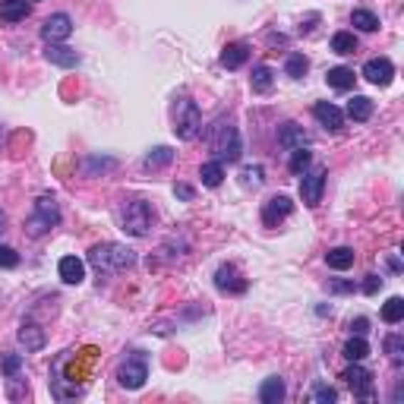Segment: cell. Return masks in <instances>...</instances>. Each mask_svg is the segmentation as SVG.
<instances>
[{
  "instance_id": "7",
  "label": "cell",
  "mask_w": 404,
  "mask_h": 404,
  "mask_svg": "<svg viewBox=\"0 0 404 404\" xmlns=\"http://www.w3.org/2000/svg\"><path fill=\"white\" fill-rule=\"evenodd\" d=\"M70 351H63V354H57L54 357V363H51V395H54L57 401H70V398H83L86 395V385H76V382H70L63 379V360H67Z\"/></svg>"
},
{
  "instance_id": "1",
  "label": "cell",
  "mask_w": 404,
  "mask_h": 404,
  "mask_svg": "<svg viewBox=\"0 0 404 404\" xmlns=\"http://www.w3.org/2000/svg\"><path fill=\"white\" fill-rule=\"evenodd\" d=\"M89 266L98 271V275H114V271L133 269L136 266V253L130 247L108 240V244H95L89 249Z\"/></svg>"
},
{
  "instance_id": "32",
  "label": "cell",
  "mask_w": 404,
  "mask_h": 404,
  "mask_svg": "<svg viewBox=\"0 0 404 404\" xmlns=\"http://www.w3.org/2000/svg\"><path fill=\"white\" fill-rule=\"evenodd\" d=\"M313 165V152H310V145H304V149H294L291 152V161H288V167H291V174H304L306 167Z\"/></svg>"
},
{
  "instance_id": "6",
  "label": "cell",
  "mask_w": 404,
  "mask_h": 404,
  "mask_svg": "<svg viewBox=\"0 0 404 404\" xmlns=\"http://www.w3.org/2000/svg\"><path fill=\"white\" fill-rule=\"evenodd\" d=\"M152 222H155V209H152L145 200L127 202V209H123V231L127 234H133V237H145Z\"/></svg>"
},
{
  "instance_id": "11",
  "label": "cell",
  "mask_w": 404,
  "mask_h": 404,
  "mask_svg": "<svg viewBox=\"0 0 404 404\" xmlns=\"http://www.w3.org/2000/svg\"><path fill=\"white\" fill-rule=\"evenodd\" d=\"M215 288L222 294H247L249 281L240 275L234 262H224V266H218V271H215Z\"/></svg>"
},
{
  "instance_id": "2",
  "label": "cell",
  "mask_w": 404,
  "mask_h": 404,
  "mask_svg": "<svg viewBox=\"0 0 404 404\" xmlns=\"http://www.w3.org/2000/svg\"><path fill=\"white\" fill-rule=\"evenodd\" d=\"M209 145H212V152L218 155V161H227V165L240 161V155H244L240 130L234 127V123H224V120H218L215 127H212V133H209Z\"/></svg>"
},
{
  "instance_id": "15",
  "label": "cell",
  "mask_w": 404,
  "mask_h": 404,
  "mask_svg": "<svg viewBox=\"0 0 404 404\" xmlns=\"http://www.w3.org/2000/svg\"><path fill=\"white\" fill-rule=\"evenodd\" d=\"M249 51H253V48H249V41H231V45H224L218 61H222L224 70H240L249 61Z\"/></svg>"
},
{
  "instance_id": "45",
  "label": "cell",
  "mask_w": 404,
  "mask_h": 404,
  "mask_svg": "<svg viewBox=\"0 0 404 404\" xmlns=\"http://www.w3.org/2000/svg\"><path fill=\"white\" fill-rule=\"evenodd\" d=\"M388 269H392V271H401V262L392 256V259H388Z\"/></svg>"
},
{
  "instance_id": "46",
  "label": "cell",
  "mask_w": 404,
  "mask_h": 404,
  "mask_svg": "<svg viewBox=\"0 0 404 404\" xmlns=\"http://www.w3.org/2000/svg\"><path fill=\"white\" fill-rule=\"evenodd\" d=\"M0 231H4V212H0Z\"/></svg>"
},
{
  "instance_id": "42",
  "label": "cell",
  "mask_w": 404,
  "mask_h": 404,
  "mask_svg": "<svg viewBox=\"0 0 404 404\" xmlns=\"http://www.w3.org/2000/svg\"><path fill=\"white\" fill-rule=\"evenodd\" d=\"M366 332H370V319H366V316L351 319V335H366Z\"/></svg>"
},
{
  "instance_id": "38",
  "label": "cell",
  "mask_w": 404,
  "mask_h": 404,
  "mask_svg": "<svg viewBox=\"0 0 404 404\" xmlns=\"http://www.w3.org/2000/svg\"><path fill=\"white\" fill-rule=\"evenodd\" d=\"M262 174H266V171H262L259 165H256V167H244V174H240V177H244V187H259V183L266 180Z\"/></svg>"
},
{
  "instance_id": "27",
  "label": "cell",
  "mask_w": 404,
  "mask_h": 404,
  "mask_svg": "<svg viewBox=\"0 0 404 404\" xmlns=\"http://www.w3.org/2000/svg\"><path fill=\"white\" fill-rule=\"evenodd\" d=\"M366 354H370V344H366V338H363V335H351L348 341H344V348H341V357H344V360H351V363L363 360Z\"/></svg>"
},
{
  "instance_id": "23",
  "label": "cell",
  "mask_w": 404,
  "mask_h": 404,
  "mask_svg": "<svg viewBox=\"0 0 404 404\" xmlns=\"http://www.w3.org/2000/svg\"><path fill=\"white\" fill-rule=\"evenodd\" d=\"M326 83L332 86V89H338V92H348V89H354L357 76H354V70H351V67H332L326 73Z\"/></svg>"
},
{
  "instance_id": "37",
  "label": "cell",
  "mask_w": 404,
  "mask_h": 404,
  "mask_svg": "<svg viewBox=\"0 0 404 404\" xmlns=\"http://www.w3.org/2000/svg\"><path fill=\"white\" fill-rule=\"evenodd\" d=\"M83 165H86V171H89V174H95V171H114L117 158H86Z\"/></svg>"
},
{
  "instance_id": "19",
  "label": "cell",
  "mask_w": 404,
  "mask_h": 404,
  "mask_svg": "<svg viewBox=\"0 0 404 404\" xmlns=\"http://www.w3.org/2000/svg\"><path fill=\"white\" fill-rule=\"evenodd\" d=\"M45 57H48L51 63H54V67H63V70L79 67V61H83V57H79L73 48H67V45H48Z\"/></svg>"
},
{
  "instance_id": "31",
  "label": "cell",
  "mask_w": 404,
  "mask_h": 404,
  "mask_svg": "<svg viewBox=\"0 0 404 404\" xmlns=\"http://www.w3.org/2000/svg\"><path fill=\"white\" fill-rule=\"evenodd\" d=\"M382 319L388 322V326H398L404 319V300L401 297H388L385 304H382Z\"/></svg>"
},
{
  "instance_id": "14",
  "label": "cell",
  "mask_w": 404,
  "mask_h": 404,
  "mask_svg": "<svg viewBox=\"0 0 404 404\" xmlns=\"http://www.w3.org/2000/svg\"><path fill=\"white\" fill-rule=\"evenodd\" d=\"M313 117L326 130H332V133H338V130L344 127V111H341V108H335L332 101H316V105H313Z\"/></svg>"
},
{
  "instance_id": "34",
  "label": "cell",
  "mask_w": 404,
  "mask_h": 404,
  "mask_svg": "<svg viewBox=\"0 0 404 404\" xmlns=\"http://www.w3.org/2000/svg\"><path fill=\"white\" fill-rule=\"evenodd\" d=\"M310 401H313V404H335V401H338V392H335L332 385H326V382H313Z\"/></svg>"
},
{
  "instance_id": "18",
  "label": "cell",
  "mask_w": 404,
  "mask_h": 404,
  "mask_svg": "<svg viewBox=\"0 0 404 404\" xmlns=\"http://www.w3.org/2000/svg\"><path fill=\"white\" fill-rule=\"evenodd\" d=\"M57 275L63 278V284H83V278H86V262L76 259V256H63V259L57 262Z\"/></svg>"
},
{
  "instance_id": "47",
  "label": "cell",
  "mask_w": 404,
  "mask_h": 404,
  "mask_svg": "<svg viewBox=\"0 0 404 404\" xmlns=\"http://www.w3.org/2000/svg\"><path fill=\"white\" fill-rule=\"evenodd\" d=\"M32 4H35V0H32Z\"/></svg>"
},
{
  "instance_id": "9",
  "label": "cell",
  "mask_w": 404,
  "mask_h": 404,
  "mask_svg": "<svg viewBox=\"0 0 404 404\" xmlns=\"http://www.w3.org/2000/svg\"><path fill=\"white\" fill-rule=\"evenodd\" d=\"M341 379L351 385L354 398H360V401H373V395H376V385H373V373L366 370V366H360V360H357V363H351L348 370L341 373Z\"/></svg>"
},
{
  "instance_id": "29",
  "label": "cell",
  "mask_w": 404,
  "mask_h": 404,
  "mask_svg": "<svg viewBox=\"0 0 404 404\" xmlns=\"http://www.w3.org/2000/svg\"><path fill=\"white\" fill-rule=\"evenodd\" d=\"M382 348H385V354H388V360H392L395 366H401V363H404V335H401V332L385 335Z\"/></svg>"
},
{
  "instance_id": "17",
  "label": "cell",
  "mask_w": 404,
  "mask_h": 404,
  "mask_svg": "<svg viewBox=\"0 0 404 404\" xmlns=\"http://www.w3.org/2000/svg\"><path fill=\"white\" fill-rule=\"evenodd\" d=\"M45 341H48V335H45V328H41L38 322L26 319L23 326H19V344H23L26 351H41L45 348Z\"/></svg>"
},
{
  "instance_id": "21",
  "label": "cell",
  "mask_w": 404,
  "mask_h": 404,
  "mask_svg": "<svg viewBox=\"0 0 404 404\" xmlns=\"http://www.w3.org/2000/svg\"><path fill=\"white\" fill-rule=\"evenodd\" d=\"M32 13V0H0V19L6 23H23Z\"/></svg>"
},
{
  "instance_id": "3",
  "label": "cell",
  "mask_w": 404,
  "mask_h": 404,
  "mask_svg": "<svg viewBox=\"0 0 404 404\" xmlns=\"http://www.w3.org/2000/svg\"><path fill=\"white\" fill-rule=\"evenodd\" d=\"M57 224H61V205L54 202V196H38L32 215L26 218V234L32 240H38V237H45L48 231H54Z\"/></svg>"
},
{
  "instance_id": "44",
  "label": "cell",
  "mask_w": 404,
  "mask_h": 404,
  "mask_svg": "<svg viewBox=\"0 0 404 404\" xmlns=\"http://www.w3.org/2000/svg\"><path fill=\"white\" fill-rule=\"evenodd\" d=\"M269 45H288V38H284V35H275V32H269Z\"/></svg>"
},
{
  "instance_id": "28",
  "label": "cell",
  "mask_w": 404,
  "mask_h": 404,
  "mask_svg": "<svg viewBox=\"0 0 404 404\" xmlns=\"http://www.w3.org/2000/svg\"><path fill=\"white\" fill-rule=\"evenodd\" d=\"M271 83H275V73H271V67H266V63H256L253 67V76H249V86H253L256 95H266L271 89Z\"/></svg>"
},
{
  "instance_id": "35",
  "label": "cell",
  "mask_w": 404,
  "mask_h": 404,
  "mask_svg": "<svg viewBox=\"0 0 404 404\" xmlns=\"http://www.w3.org/2000/svg\"><path fill=\"white\" fill-rule=\"evenodd\" d=\"M306 70H310V61H306L304 54H291L288 63H284V73H288L291 79H304Z\"/></svg>"
},
{
  "instance_id": "36",
  "label": "cell",
  "mask_w": 404,
  "mask_h": 404,
  "mask_svg": "<svg viewBox=\"0 0 404 404\" xmlns=\"http://www.w3.org/2000/svg\"><path fill=\"white\" fill-rule=\"evenodd\" d=\"M0 370H4V376H19V370H23V354H4L0 360Z\"/></svg>"
},
{
  "instance_id": "10",
  "label": "cell",
  "mask_w": 404,
  "mask_h": 404,
  "mask_svg": "<svg viewBox=\"0 0 404 404\" xmlns=\"http://www.w3.org/2000/svg\"><path fill=\"white\" fill-rule=\"evenodd\" d=\"M70 35H73L70 13H54V16H48L45 26H41V38H45L48 45H63Z\"/></svg>"
},
{
  "instance_id": "24",
  "label": "cell",
  "mask_w": 404,
  "mask_h": 404,
  "mask_svg": "<svg viewBox=\"0 0 404 404\" xmlns=\"http://www.w3.org/2000/svg\"><path fill=\"white\" fill-rule=\"evenodd\" d=\"M354 259H357V253L351 247H332L326 253V262H328V269H335V271H344V269H351L354 266Z\"/></svg>"
},
{
  "instance_id": "4",
  "label": "cell",
  "mask_w": 404,
  "mask_h": 404,
  "mask_svg": "<svg viewBox=\"0 0 404 404\" xmlns=\"http://www.w3.org/2000/svg\"><path fill=\"white\" fill-rule=\"evenodd\" d=\"M174 133L183 143H193L202 133V111L193 98H177L174 105Z\"/></svg>"
},
{
  "instance_id": "30",
  "label": "cell",
  "mask_w": 404,
  "mask_h": 404,
  "mask_svg": "<svg viewBox=\"0 0 404 404\" xmlns=\"http://www.w3.org/2000/svg\"><path fill=\"white\" fill-rule=\"evenodd\" d=\"M328 48H332L335 54H341V57L357 54V38H354V32H335L332 41H328Z\"/></svg>"
},
{
  "instance_id": "33",
  "label": "cell",
  "mask_w": 404,
  "mask_h": 404,
  "mask_svg": "<svg viewBox=\"0 0 404 404\" xmlns=\"http://www.w3.org/2000/svg\"><path fill=\"white\" fill-rule=\"evenodd\" d=\"M351 23H354L360 32H376L379 16H376V13H370V10H354V13H351Z\"/></svg>"
},
{
  "instance_id": "16",
  "label": "cell",
  "mask_w": 404,
  "mask_h": 404,
  "mask_svg": "<svg viewBox=\"0 0 404 404\" xmlns=\"http://www.w3.org/2000/svg\"><path fill=\"white\" fill-rule=\"evenodd\" d=\"M278 145H281L284 152L304 149V145H310V136L304 133V127H300V123H284V127L278 130Z\"/></svg>"
},
{
  "instance_id": "41",
  "label": "cell",
  "mask_w": 404,
  "mask_h": 404,
  "mask_svg": "<svg viewBox=\"0 0 404 404\" xmlns=\"http://www.w3.org/2000/svg\"><path fill=\"white\" fill-rule=\"evenodd\" d=\"M354 288H357L354 281H341V278L328 281V291H332V294H354Z\"/></svg>"
},
{
  "instance_id": "22",
  "label": "cell",
  "mask_w": 404,
  "mask_h": 404,
  "mask_svg": "<svg viewBox=\"0 0 404 404\" xmlns=\"http://www.w3.org/2000/svg\"><path fill=\"white\" fill-rule=\"evenodd\" d=\"M344 114H348L354 123H366L373 117V98H366V95H354V98L348 101V111Z\"/></svg>"
},
{
  "instance_id": "26",
  "label": "cell",
  "mask_w": 404,
  "mask_h": 404,
  "mask_svg": "<svg viewBox=\"0 0 404 404\" xmlns=\"http://www.w3.org/2000/svg\"><path fill=\"white\" fill-rule=\"evenodd\" d=\"M200 177H202V187H209V190H215V187H222V180H224V161H205V165L200 167Z\"/></svg>"
},
{
  "instance_id": "12",
  "label": "cell",
  "mask_w": 404,
  "mask_h": 404,
  "mask_svg": "<svg viewBox=\"0 0 404 404\" xmlns=\"http://www.w3.org/2000/svg\"><path fill=\"white\" fill-rule=\"evenodd\" d=\"M294 212V202H291V196H284V193H278V196H271V200L262 205V224L266 227H278Z\"/></svg>"
},
{
  "instance_id": "39",
  "label": "cell",
  "mask_w": 404,
  "mask_h": 404,
  "mask_svg": "<svg viewBox=\"0 0 404 404\" xmlns=\"http://www.w3.org/2000/svg\"><path fill=\"white\" fill-rule=\"evenodd\" d=\"M19 266V253L13 247H0V269H16Z\"/></svg>"
},
{
  "instance_id": "43",
  "label": "cell",
  "mask_w": 404,
  "mask_h": 404,
  "mask_svg": "<svg viewBox=\"0 0 404 404\" xmlns=\"http://www.w3.org/2000/svg\"><path fill=\"white\" fill-rule=\"evenodd\" d=\"M174 196H177V200H183V202H193L196 190L190 187V183H177V187H174Z\"/></svg>"
},
{
  "instance_id": "13",
  "label": "cell",
  "mask_w": 404,
  "mask_h": 404,
  "mask_svg": "<svg viewBox=\"0 0 404 404\" xmlns=\"http://www.w3.org/2000/svg\"><path fill=\"white\" fill-rule=\"evenodd\" d=\"M363 79L373 86H388L395 79V63L388 57H373L363 63Z\"/></svg>"
},
{
  "instance_id": "5",
  "label": "cell",
  "mask_w": 404,
  "mask_h": 404,
  "mask_svg": "<svg viewBox=\"0 0 404 404\" xmlns=\"http://www.w3.org/2000/svg\"><path fill=\"white\" fill-rule=\"evenodd\" d=\"M145 379H149V357H145L143 351H133V354H127L120 360V366H117V382H120L123 388L136 392V388L145 385Z\"/></svg>"
},
{
  "instance_id": "8",
  "label": "cell",
  "mask_w": 404,
  "mask_h": 404,
  "mask_svg": "<svg viewBox=\"0 0 404 404\" xmlns=\"http://www.w3.org/2000/svg\"><path fill=\"white\" fill-rule=\"evenodd\" d=\"M326 180H328V171L326 167H306L304 174H300V200H304V205H310V209H316V205L322 202V190H326Z\"/></svg>"
},
{
  "instance_id": "40",
  "label": "cell",
  "mask_w": 404,
  "mask_h": 404,
  "mask_svg": "<svg viewBox=\"0 0 404 404\" xmlns=\"http://www.w3.org/2000/svg\"><path fill=\"white\" fill-rule=\"evenodd\" d=\"M379 288H382V278L379 275H366L363 284H360V291L370 294V297H373V294H379Z\"/></svg>"
},
{
  "instance_id": "25",
  "label": "cell",
  "mask_w": 404,
  "mask_h": 404,
  "mask_svg": "<svg viewBox=\"0 0 404 404\" xmlns=\"http://www.w3.org/2000/svg\"><path fill=\"white\" fill-rule=\"evenodd\" d=\"M174 161V149L171 145H155V149L149 152V155L143 158V167L145 171H158V167H167Z\"/></svg>"
},
{
  "instance_id": "20",
  "label": "cell",
  "mask_w": 404,
  "mask_h": 404,
  "mask_svg": "<svg viewBox=\"0 0 404 404\" xmlns=\"http://www.w3.org/2000/svg\"><path fill=\"white\" fill-rule=\"evenodd\" d=\"M284 395H288V385H284L281 376H269V379L259 385V401H262V404H281Z\"/></svg>"
}]
</instances>
